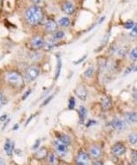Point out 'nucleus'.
<instances>
[{
	"label": "nucleus",
	"mask_w": 137,
	"mask_h": 165,
	"mask_svg": "<svg viewBox=\"0 0 137 165\" xmlns=\"http://www.w3.org/2000/svg\"><path fill=\"white\" fill-rule=\"evenodd\" d=\"M27 21L31 25H36L41 22L42 19V11L38 5H33L28 8L25 13Z\"/></svg>",
	"instance_id": "nucleus-1"
},
{
	"label": "nucleus",
	"mask_w": 137,
	"mask_h": 165,
	"mask_svg": "<svg viewBox=\"0 0 137 165\" xmlns=\"http://www.w3.org/2000/svg\"><path fill=\"white\" fill-rule=\"evenodd\" d=\"M5 80L12 84V85H14V86H20L22 84L23 82V79H22V76L18 72H8L6 74H5Z\"/></svg>",
	"instance_id": "nucleus-2"
},
{
	"label": "nucleus",
	"mask_w": 137,
	"mask_h": 165,
	"mask_svg": "<svg viewBox=\"0 0 137 165\" xmlns=\"http://www.w3.org/2000/svg\"><path fill=\"white\" fill-rule=\"evenodd\" d=\"M39 72H40V71H39V69H38L37 67H35V66H31V67H29V68L27 70L26 74H25V78H26V80H27L29 82L33 81V80H34L38 77Z\"/></svg>",
	"instance_id": "nucleus-3"
},
{
	"label": "nucleus",
	"mask_w": 137,
	"mask_h": 165,
	"mask_svg": "<svg viewBox=\"0 0 137 165\" xmlns=\"http://www.w3.org/2000/svg\"><path fill=\"white\" fill-rule=\"evenodd\" d=\"M55 149H56L57 154L59 156H66L67 154V152H68L67 145L63 144V143L59 142V140H56L55 141Z\"/></svg>",
	"instance_id": "nucleus-4"
},
{
	"label": "nucleus",
	"mask_w": 137,
	"mask_h": 165,
	"mask_svg": "<svg viewBox=\"0 0 137 165\" xmlns=\"http://www.w3.org/2000/svg\"><path fill=\"white\" fill-rule=\"evenodd\" d=\"M89 162V156L85 152H80L76 157V164L80 165H86Z\"/></svg>",
	"instance_id": "nucleus-5"
},
{
	"label": "nucleus",
	"mask_w": 137,
	"mask_h": 165,
	"mask_svg": "<svg viewBox=\"0 0 137 165\" xmlns=\"http://www.w3.org/2000/svg\"><path fill=\"white\" fill-rule=\"evenodd\" d=\"M125 152H126V147L122 143H116L111 148V153L117 156H122Z\"/></svg>",
	"instance_id": "nucleus-6"
},
{
	"label": "nucleus",
	"mask_w": 137,
	"mask_h": 165,
	"mask_svg": "<svg viewBox=\"0 0 137 165\" xmlns=\"http://www.w3.org/2000/svg\"><path fill=\"white\" fill-rule=\"evenodd\" d=\"M111 126L115 130H118V131H123L127 127L125 121H123L119 118H114L111 122Z\"/></svg>",
	"instance_id": "nucleus-7"
},
{
	"label": "nucleus",
	"mask_w": 137,
	"mask_h": 165,
	"mask_svg": "<svg viewBox=\"0 0 137 165\" xmlns=\"http://www.w3.org/2000/svg\"><path fill=\"white\" fill-rule=\"evenodd\" d=\"M44 44H45V42H44L43 39L41 38V37L35 36L31 40V46H32L33 49H35V50L42 48L44 46Z\"/></svg>",
	"instance_id": "nucleus-8"
},
{
	"label": "nucleus",
	"mask_w": 137,
	"mask_h": 165,
	"mask_svg": "<svg viewBox=\"0 0 137 165\" xmlns=\"http://www.w3.org/2000/svg\"><path fill=\"white\" fill-rule=\"evenodd\" d=\"M102 151L100 147L98 146H92L89 148V156L93 158V159H98L101 156Z\"/></svg>",
	"instance_id": "nucleus-9"
},
{
	"label": "nucleus",
	"mask_w": 137,
	"mask_h": 165,
	"mask_svg": "<svg viewBox=\"0 0 137 165\" xmlns=\"http://www.w3.org/2000/svg\"><path fill=\"white\" fill-rule=\"evenodd\" d=\"M75 94H76V96H77L80 99H81L82 101H85V100L87 99L88 92H87L86 88H85L84 87H82V86H80V87H78V88L75 89Z\"/></svg>",
	"instance_id": "nucleus-10"
},
{
	"label": "nucleus",
	"mask_w": 137,
	"mask_h": 165,
	"mask_svg": "<svg viewBox=\"0 0 137 165\" xmlns=\"http://www.w3.org/2000/svg\"><path fill=\"white\" fill-rule=\"evenodd\" d=\"M4 151L6 153L7 156H12V152H13V148H14V142L13 140H11V139H8L5 144H4Z\"/></svg>",
	"instance_id": "nucleus-11"
},
{
	"label": "nucleus",
	"mask_w": 137,
	"mask_h": 165,
	"mask_svg": "<svg viewBox=\"0 0 137 165\" xmlns=\"http://www.w3.org/2000/svg\"><path fill=\"white\" fill-rule=\"evenodd\" d=\"M62 10L64 12H66L67 14H73L74 12V10H75V7L74 5L70 3V2H65L62 5Z\"/></svg>",
	"instance_id": "nucleus-12"
},
{
	"label": "nucleus",
	"mask_w": 137,
	"mask_h": 165,
	"mask_svg": "<svg viewBox=\"0 0 137 165\" xmlns=\"http://www.w3.org/2000/svg\"><path fill=\"white\" fill-rule=\"evenodd\" d=\"M57 27H58V24L52 20H48L45 24V29L49 32H54L57 29Z\"/></svg>",
	"instance_id": "nucleus-13"
},
{
	"label": "nucleus",
	"mask_w": 137,
	"mask_h": 165,
	"mask_svg": "<svg viewBox=\"0 0 137 165\" xmlns=\"http://www.w3.org/2000/svg\"><path fill=\"white\" fill-rule=\"evenodd\" d=\"M125 119H126L127 122L131 123V124L136 123L137 120L136 113V112H127V113H126V115H125Z\"/></svg>",
	"instance_id": "nucleus-14"
},
{
	"label": "nucleus",
	"mask_w": 137,
	"mask_h": 165,
	"mask_svg": "<svg viewBox=\"0 0 137 165\" xmlns=\"http://www.w3.org/2000/svg\"><path fill=\"white\" fill-rule=\"evenodd\" d=\"M101 105H102L103 110H110L111 108V101L108 97H104V98L101 99Z\"/></svg>",
	"instance_id": "nucleus-15"
},
{
	"label": "nucleus",
	"mask_w": 137,
	"mask_h": 165,
	"mask_svg": "<svg viewBox=\"0 0 137 165\" xmlns=\"http://www.w3.org/2000/svg\"><path fill=\"white\" fill-rule=\"evenodd\" d=\"M58 139H59V142H61L63 144H66V145H69L71 143L70 138L66 134H59L58 135Z\"/></svg>",
	"instance_id": "nucleus-16"
},
{
	"label": "nucleus",
	"mask_w": 137,
	"mask_h": 165,
	"mask_svg": "<svg viewBox=\"0 0 137 165\" xmlns=\"http://www.w3.org/2000/svg\"><path fill=\"white\" fill-rule=\"evenodd\" d=\"M79 112H80V118H81V121L83 122L84 119L87 118L88 116V110L85 107L83 106H81L80 107V110H79Z\"/></svg>",
	"instance_id": "nucleus-17"
},
{
	"label": "nucleus",
	"mask_w": 137,
	"mask_h": 165,
	"mask_svg": "<svg viewBox=\"0 0 137 165\" xmlns=\"http://www.w3.org/2000/svg\"><path fill=\"white\" fill-rule=\"evenodd\" d=\"M59 24L61 26V27H64V28H67L70 25V20H69L67 17H62L59 19Z\"/></svg>",
	"instance_id": "nucleus-18"
},
{
	"label": "nucleus",
	"mask_w": 137,
	"mask_h": 165,
	"mask_svg": "<svg viewBox=\"0 0 137 165\" xmlns=\"http://www.w3.org/2000/svg\"><path fill=\"white\" fill-rule=\"evenodd\" d=\"M65 36V32H63V31H61V30H59V31H57L56 33L53 34V39H56V40H60V39H62L63 37Z\"/></svg>",
	"instance_id": "nucleus-19"
},
{
	"label": "nucleus",
	"mask_w": 137,
	"mask_h": 165,
	"mask_svg": "<svg viewBox=\"0 0 137 165\" xmlns=\"http://www.w3.org/2000/svg\"><path fill=\"white\" fill-rule=\"evenodd\" d=\"M128 139H129V141H130V143L131 144H133V145H136L137 143V136H136V133H131L130 135H129V137H128Z\"/></svg>",
	"instance_id": "nucleus-20"
},
{
	"label": "nucleus",
	"mask_w": 137,
	"mask_h": 165,
	"mask_svg": "<svg viewBox=\"0 0 137 165\" xmlns=\"http://www.w3.org/2000/svg\"><path fill=\"white\" fill-rule=\"evenodd\" d=\"M46 150L44 149V148H42V149H40L39 151H37V153H36V157L37 158H39V159H42V158H43L45 156H46Z\"/></svg>",
	"instance_id": "nucleus-21"
},
{
	"label": "nucleus",
	"mask_w": 137,
	"mask_h": 165,
	"mask_svg": "<svg viewBox=\"0 0 137 165\" xmlns=\"http://www.w3.org/2000/svg\"><path fill=\"white\" fill-rule=\"evenodd\" d=\"M130 58L133 60V61H136V58H137V50L136 48H135V49H133V50L131 51V53H130Z\"/></svg>",
	"instance_id": "nucleus-22"
},
{
	"label": "nucleus",
	"mask_w": 137,
	"mask_h": 165,
	"mask_svg": "<svg viewBox=\"0 0 137 165\" xmlns=\"http://www.w3.org/2000/svg\"><path fill=\"white\" fill-rule=\"evenodd\" d=\"M134 25H135L134 21H132V20H128V21H127V22L125 23L124 27H125L126 29H130V28H132L134 27Z\"/></svg>",
	"instance_id": "nucleus-23"
},
{
	"label": "nucleus",
	"mask_w": 137,
	"mask_h": 165,
	"mask_svg": "<svg viewBox=\"0 0 137 165\" xmlns=\"http://www.w3.org/2000/svg\"><path fill=\"white\" fill-rule=\"evenodd\" d=\"M93 72H94V68H93V67H89V68L84 72V75H85L87 78H89V77H91Z\"/></svg>",
	"instance_id": "nucleus-24"
},
{
	"label": "nucleus",
	"mask_w": 137,
	"mask_h": 165,
	"mask_svg": "<svg viewBox=\"0 0 137 165\" xmlns=\"http://www.w3.org/2000/svg\"><path fill=\"white\" fill-rule=\"evenodd\" d=\"M61 61H60V58H59V62H58V66H57V72H56V79L59 78V73H60V70H61Z\"/></svg>",
	"instance_id": "nucleus-25"
},
{
	"label": "nucleus",
	"mask_w": 137,
	"mask_h": 165,
	"mask_svg": "<svg viewBox=\"0 0 137 165\" xmlns=\"http://www.w3.org/2000/svg\"><path fill=\"white\" fill-rule=\"evenodd\" d=\"M74 105H75V101H74V98H70L69 100V109L70 110H72V109H73L74 108Z\"/></svg>",
	"instance_id": "nucleus-26"
},
{
	"label": "nucleus",
	"mask_w": 137,
	"mask_h": 165,
	"mask_svg": "<svg viewBox=\"0 0 137 165\" xmlns=\"http://www.w3.org/2000/svg\"><path fill=\"white\" fill-rule=\"evenodd\" d=\"M55 162H56L55 156H54L53 154L50 155V156H49V163H50L51 164H55Z\"/></svg>",
	"instance_id": "nucleus-27"
},
{
	"label": "nucleus",
	"mask_w": 137,
	"mask_h": 165,
	"mask_svg": "<svg viewBox=\"0 0 137 165\" xmlns=\"http://www.w3.org/2000/svg\"><path fill=\"white\" fill-rule=\"evenodd\" d=\"M132 164H137V157H136V152H134L132 155Z\"/></svg>",
	"instance_id": "nucleus-28"
},
{
	"label": "nucleus",
	"mask_w": 137,
	"mask_h": 165,
	"mask_svg": "<svg viewBox=\"0 0 137 165\" xmlns=\"http://www.w3.org/2000/svg\"><path fill=\"white\" fill-rule=\"evenodd\" d=\"M29 94H31V90H28V91H27V93H26V94H25V95L22 96V99L23 100L26 99V98L29 96Z\"/></svg>",
	"instance_id": "nucleus-29"
},
{
	"label": "nucleus",
	"mask_w": 137,
	"mask_h": 165,
	"mask_svg": "<svg viewBox=\"0 0 137 165\" xmlns=\"http://www.w3.org/2000/svg\"><path fill=\"white\" fill-rule=\"evenodd\" d=\"M133 28V31H132V34H133V36H136V25H134V27L132 28Z\"/></svg>",
	"instance_id": "nucleus-30"
},
{
	"label": "nucleus",
	"mask_w": 137,
	"mask_h": 165,
	"mask_svg": "<svg viewBox=\"0 0 137 165\" xmlns=\"http://www.w3.org/2000/svg\"><path fill=\"white\" fill-rule=\"evenodd\" d=\"M3 101H4V96H3V95L0 93V108H1V106H2V104H3Z\"/></svg>",
	"instance_id": "nucleus-31"
},
{
	"label": "nucleus",
	"mask_w": 137,
	"mask_h": 165,
	"mask_svg": "<svg viewBox=\"0 0 137 165\" xmlns=\"http://www.w3.org/2000/svg\"><path fill=\"white\" fill-rule=\"evenodd\" d=\"M39 144H40V140H37V141L35 142V145H34V147H33V148H34V149H36V147H38Z\"/></svg>",
	"instance_id": "nucleus-32"
},
{
	"label": "nucleus",
	"mask_w": 137,
	"mask_h": 165,
	"mask_svg": "<svg viewBox=\"0 0 137 165\" xmlns=\"http://www.w3.org/2000/svg\"><path fill=\"white\" fill-rule=\"evenodd\" d=\"M7 118V116L6 115H4V116H2V117H0V121H4V119Z\"/></svg>",
	"instance_id": "nucleus-33"
},
{
	"label": "nucleus",
	"mask_w": 137,
	"mask_h": 165,
	"mask_svg": "<svg viewBox=\"0 0 137 165\" xmlns=\"http://www.w3.org/2000/svg\"><path fill=\"white\" fill-rule=\"evenodd\" d=\"M51 99H52V96H50V97H49L48 99L46 100V101H44V102L42 103V105H44V104H46V103H48V101H50V100H51Z\"/></svg>",
	"instance_id": "nucleus-34"
},
{
	"label": "nucleus",
	"mask_w": 137,
	"mask_h": 165,
	"mask_svg": "<svg viewBox=\"0 0 137 165\" xmlns=\"http://www.w3.org/2000/svg\"><path fill=\"white\" fill-rule=\"evenodd\" d=\"M42 0H33V2H34V4H38L42 3Z\"/></svg>",
	"instance_id": "nucleus-35"
},
{
	"label": "nucleus",
	"mask_w": 137,
	"mask_h": 165,
	"mask_svg": "<svg viewBox=\"0 0 137 165\" xmlns=\"http://www.w3.org/2000/svg\"><path fill=\"white\" fill-rule=\"evenodd\" d=\"M2 164H4V159H2V158L0 157V165Z\"/></svg>",
	"instance_id": "nucleus-36"
},
{
	"label": "nucleus",
	"mask_w": 137,
	"mask_h": 165,
	"mask_svg": "<svg viewBox=\"0 0 137 165\" xmlns=\"http://www.w3.org/2000/svg\"><path fill=\"white\" fill-rule=\"evenodd\" d=\"M18 127H19V126H18V125H15V126H14V127H13V130H17V129H18Z\"/></svg>",
	"instance_id": "nucleus-37"
},
{
	"label": "nucleus",
	"mask_w": 137,
	"mask_h": 165,
	"mask_svg": "<svg viewBox=\"0 0 137 165\" xmlns=\"http://www.w3.org/2000/svg\"><path fill=\"white\" fill-rule=\"evenodd\" d=\"M94 164H102V163H100V162H97V163H94Z\"/></svg>",
	"instance_id": "nucleus-38"
}]
</instances>
